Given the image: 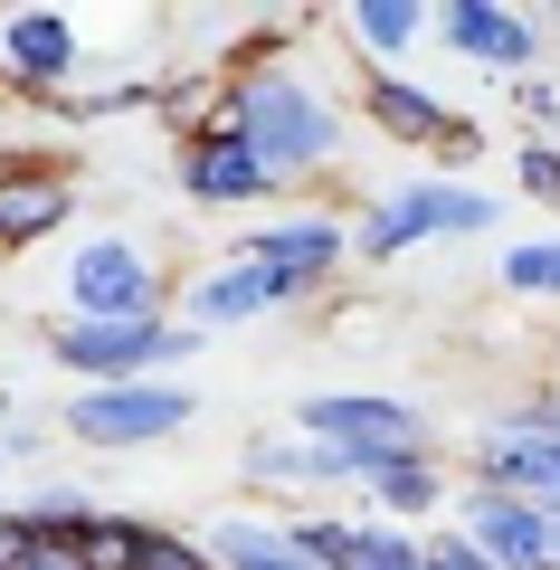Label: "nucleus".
<instances>
[{
    "mask_svg": "<svg viewBox=\"0 0 560 570\" xmlns=\"http://www.w3.org/2000/svg\"><path fill=\"white\" fill-rule=\"evenodd\" d=\"M238 466L247 485H314V438H247Z\"/></svg>",
    "mask_w": 560,
    "mask_h": 570,
    "instance_id": "nucleus-19",
    "label": "nucleus"
},
{
    "mask_svg": "<svg viewBox=\"0 0 560 570\" xmlns=\"http://www.w3.org/2000/svg\"><path fill=\"white\" fill-rule=\"evenodd\" d=\"M29 551H39V532L20 523V504H0V570H20Z\"/></svg>",
    "mask_w": 560,
    "mask_h": 570,
    "instance_id": "nucleus-27",
    "label": "nucleus"
},
{
    "mask_svg": "<svg viewBox=\"0 0 560 570\" xmlns=\"http://www.w3.org/2000/svg\"><path fill=\"white\" fill-rule=\"evenodd\" d=\"M342 257H352V228H342L333 209H285L276 228H247L238 238V266H257V276L276 285V305H304Z\"/></svg>",
    "mask_w": 560,
    "mask_h": 570,
    "instance_id": "nucleus-6",
    "label": "nucleus"
},
{
    "mask_svg": "<svg viewBox=\"0 0 560 570\" xmlns=\"http://www.w3.org/2000/svg\"><path fill=\"white\" fill-rule=\"evenodd\" d=\"M67 219H77V181H0V257L58 238Z\"/></svg>",
    "mask_w": 560,
    "mask_h": 570,
    "instance_id": "nucleus-16",
    "label": "nucleus"
},
{
    "mask_svg": "<svg viewBox=\"0 0 560 570\" xmlns=\"http://www.w3.org/2000/svg\"><path fill=\"white\" fill-rule=\"evenodd\" d=\"M551 523H560V504H551Z\"/></svg>",
    "mask_w": 560,
    "mask_h": 570,
    "instance_id": "nucleus-31",
    "label": "nucleus"
},
{
    "mask_svg": "<svg viewBox=\"0 0 560 570\" xmlns=\"http://www.w3.org/2000/svg\"><path fill=\"white\" fill-rule=\"evenodd\" d=\"M438 20V39L456 48V58L494 67V77H532L541 67V20L532 10H503V0H446V10H428Z\"/></svg>",
    "mask_w": 560,
    "mask_h": 570,
    "instance_id": "nucleus-10",
    "label": "nucleus"
},
{
    "mask_svg": "<svg viewBox=\"0 0 560 570\" xmlns=\"http://www.w3.org/2000/svg\"><path fill=\"white\" fill-rule=\"evenodd\" d=\"M494 219H503V209L484 200V190H465V181H400L390 200L361 209L352 257H361V266H390V257H409V247H438V238H484Z\"/></svg>",
    "mask_w": 560,
    "mask_h": 570,
    "instance_id": "nucleus-3",
    "label": "nucleus"
},
{
    "mask_svg": "<svg viewBox=\"0 0 560 570\" xmlns=\"http://www.w3.org/2000/svg\"><path fill=\"white\" fill-rule=\"evenodd\" d=\"M342 29H352V48H361L371 67H390L400 48L428 39V10H419V0H352V10H342Z\"/></svg>",
    "mask_w": 560,
    "mask_h": 570,
    "instance_id": "nucleus-17",
    "label": "nucleus"
},
{
    "mask_svg": "<svg viewBox=\"0 0 560 570\" xmlns=\"http://www.w3.org/2000/svg\"><path fill=\"white\" fill-rule=\"evenodd\" d=\"M180 190L200 209H247V200H276V181H266V163L247 153L238 134L219 124V96H209V115L180 134Z\"/></svg>",
    "mask_w": 560,
    "mask_h": 570,
    "instance_id": "nucleus-9",
    "label": "nucleus"
},
{
    "mask_svg": "<svg viewBox=\"0 0 560 570\" xmlns=\"http://www.w3.org/2000/svg\"><path fill=\"white\" fill-rule=\"evenodd\" d=\"M143 542H153V523H143V513H105V504L67 532L77 570H143Z\"/></svg>",
    "mask_w": 560,
    "mask_h": 570,
    "instance_id": "nucleus-18",
    "label": "nucleus"
},
{
    "mask_svg": "<svg viewBox=\"0 0 560 570\" xmlns=\"http://www.w3.org/2000/svg\"><path fill=\"white\" fill-rule=\"evenodd\" d=\"M551 570H560V532H551Z\"/></svg>",
    "mask_w": 560,
    "mask_h": 570,
    "instance_id": "nucleus-29",
    "label": "nucleus"
},
{
    "mask_svg": "<svg viewBox=\"0 0 560 570\" xmlns=\"http://www.w3.org/2000/svg\"><path fill=\"white\" fill-rule=\"evenodd\" d=\"M0 77L20 86V96L58 105L67 77H77V29H67L58 10H10V20H0Z\"/></svg>",
    "mask_w": 560,
    "mask_h": 570,
    "instance_id": "nucleus-11",
    "label": "nucleus"
},
{
    "mask_svg": "<svg viewBox=\"0 0 560 570\" xmlns=\"http://www.w3.org/2000/svg\"><path fill=\"white\" fill-rule=\"evenodd\" d=\"M503 285L513 295H560V238H513L503 247Z\"/></svg>",
    "mask_w": 560,
    "mask_h": 570,
    "instance_id": "nucleus-21",
    "label": "nucleus"
},
{
    "mask_svg": "<svg viewBox=\"0 0 560 570\" xmlns=\"http://www.w3.org/2000/svg\"><path fill=\"white\" fill-rule=\"evenodd\" d=\"M513 105L541 124V142H560V86L551 77H513Z\"/></svg>",
    "mask_w": 560,
    "mask_h": 570,
    "instance_id": "nucleus-25",
    "label": "nucleus"
},
{
    "mask_svg": "<svg viewBox=\"0 0 560 570\" xmlns=\"http://www.w3.org/2000/svg\"><path fill=\"white\" fill-rule=\"evenodd\" d=\"M513 181L532 190L541 209H560V142H541V134H522V142H513Z\"/></svg>",
    "mask_w": 560,
    "mask_h": 570,
    "instance_id": "nucleus-23",
    "label": "nucleus"
},
{
    "mask_svg": "<svg viewBox=\"0 0 560 570\" xmlns=\"http://www.w3.org/2000/svg\"><path fill=\"white\" fill-rule=\"evenodd\" d=\"M200 419V400L180 381H105V390H77V400L58 409V428L77 438V448H161V438H180V428Z\"/></svg>",
    "mask_w": 560,
    "mask_h": 570,
    "instance_id": "nucleus-4",
    "label": "nucleus"
},
{
    "mask_svg": "<svg viewBox=\"0 0 560 570\" xmlns=\"http://www.w3.org/2000/svg\"><path fill=\"white\" fill-rule=\"evenodd\" d=\"M295 438H323L342 456H390V448H428V419L390 390H314L295 409Z\"/></svg>",
    "mask_w": 560,
    "mask_h": 570,
    "instance_id": "nucleus-8",
    "label": "nucleus"
},
{
    "mask_svg": "<svg viewBox=\"0 0 560 570\" xmlns=\"http://www.w3.org/2000/svg\"><path fill=\"white\" fill-rule=\"evenodd\" d=\"M352 485L381 504V523H419V513L446 504L438 448H390V456H352Z\"/></svg>",
    "mask_w": 560,
    "mask_h": 570,
    "instance_id": "nucleus-13",
    "label": "nucleus"
},
{
    "mask_svg": "<svg viewBox=\"0 0 560 570\" xmlns=\"http://www.w3.org/2000/svg\"><path fill=\"white\" fill-rule=\"evenodd\" d=\"M143 570H209V551H200V532L153 523V542H143Z\"/></svg>",
    "mask_w": 560,
    "mask_h": 570,
    "instance_id": "nucleus-24",
    "label": "nucleus"
},
{
    "mask_svg": "<svg viewBox=\"0 0 560 570\" xmlns=\"http://www.w3.org/2000/svg\"><path fill=\"white\" fill-rule=\"evenodd\" d=\"M200 551H209V570H314L285 542V523H266V513H219L200 532Z\"/></svg>",
    "mask_w": 560,
    "mask_h": 570,
    "instance_id": "nucleus-15",
    "label": "nucleus"
},
{
    "mask_svg": "<svg viewBox=\"0 0 560 570\" xmlns=\"http://www.w3.org/2000/svg\"><path fill=\"white\" fill-rule=\"evenodd\" d=\"M67 314H77V324H143V314H171L153 247H134L124 228L86 238L77 257H67Z\"/></svg>",
    "mask_w": 560,
    "mask_h": 570,
    "instance_id": "nucleus-5",
    "label": "nucleus"
},
{
    "mask_svg": "<svg viewBox=\"0 0 560 570\" xmlns=\"http://www.w3.org/2000/svg\"><path fill=\"white\" fill-rule=\"evenodd\" d=\"M219 124L266 163V181H276V190L304 181V171H323V163H342V105L323 96L314 77L276 67V58L238 67V77L219 86Z\"/></svg>",
    "mask_w": 560,
    "mask_h": 570,
    "instance_id": "nucleus-1",
    "label": "nucleus"
},
{
    "mask_svg": "<svg viewBox=\"0 0 560 570\" xmlns=\"http://www.w3.org/2000/svg\"><path fill=\"white\" fill-rule=\"evenodd\" d=\"M0 419H10V390H0Z\"/></svg>",
    "mask_w": 560,
    "mask_h": 570,
    "instance_id": "nucleus-30",
    "label": "nucleus"
},
{
    "mask_svg": "<svg viewBox=\"0 0 560 570\" xmlns=\"http://www.w3.org/2000/svg\"><path fill=\"white\" fill-rule=\"evenodd\" d=\"M86 513H96V504H86L77 485H39V494H29V504H20V523L39 532V542H67V532H77Z\"/></svg>",
    "mask_w": 560,
    "mask_h": 570,
    "instance_id": "nucleus-22",
    "label": "nucleus"
},
{
    "mask_svg": "<svg viewBox=\"0 0 560 570\" xmlns=\"http://www.w3.org/2000/svg\"><path fill=\"white\" fill-rule=\"evenodd\" d=\"M257 314H276V285H266L257 266H238V257L209 266V276L180 295V324L200 333V343H209V333H228V324H257Z\"/></svg>",
    "mask_w": 560,
    "mask_h": 570,
    "instance_id": "nucleus-14",
    "label": "nucleus"
},
{
    "mask_svg": "<svg viewBox=\"0 0 560 570\" xmlns=\"http://www.w3.org/2000/svg\"><path fill=\"white\" fill-rule=\"evenodd\" d=\"M48 352H58L67 381L105 390V381H161V371H180L190 352H200V333L180 324V314H143V324H48Z\"/></svg>",
    "mask_w": 560,
    "mask_h": 570,
    "instance_id": "nucleus-2",
    "label": "nucleus"
},
{
    "mask_svg": "<svg viewBox=\"0 0 560 570\" xmlns=\"http://www.w3.org/2000/svg\"><path fill=\"white\" fill-rule=\"evenodd\" d=\"M503 428H522V438H551V448H560V390H532V400H522Z\"/></svg>",
    "mask_w": 560,
    "mask_h": 570,
    "instance_id": "nucleus-26",
    "label": "nucleus"
},
{
    "mask_svg": "<svg viewBox=\"0 0 560 570\" xmlns=\"http://www.w3.org/2000/svg\"><path fill=\"white\" fill-rule=\"evenodd\" d=\"M342 570H419V532L409 523H352Z\"/></svg>",
    "mask_w": 560,
    "mask_h": 570,
    "instance_id": "nucleus-20",
    "label": "nucleus"
},
{
    "mask_svg": "<svg viewBox=\"0 0 560 570\" xmlns=\"http://www.w3.org/2000/svg\"><path fill=\"white\" fill-rule=\"evenodd\" d=\"M361 115L381 124L390 142H409V153H438V163H475L484 134L456 115L446 96H428L419 77H400V67H361Z\"/></svg>",
    "mask_w": 560,
    "mask_h": 570,
    "instance_id": "nucleus-7",
    "label": "nucleus"
},
{
    "mask_svg": "<svg viewBox=\"0 0 560 570\" xmlns=\"http://www.w3.org/2000/svg\"><path fill=\"white\" fill-rule=\"evenodd\" d=\"M20 570H77V551H67V542H39V551H29Z\"/></svg>",
    "mask_w": 560,
    "mask_h": 570,
    "instance_id": "nucleus-28",
    "label": "nucleus"
},
{
    "mask_svg": "<svg viewBox=\"0 0 560 570\" xmlns=\"http://www.w3.org/2000/svg\"><path fill=\"white\" fill-rule=\"evenodd\" d=\"M465 542H475L484 551V561H494V570H551V513H541V504H522V494H465Z\"/></svg>",
    "mask_w": 560,
    "mask_h": 570,
    "instance_id": "nucleus-12",
    "label": "nucleus"
}]
</instances>
